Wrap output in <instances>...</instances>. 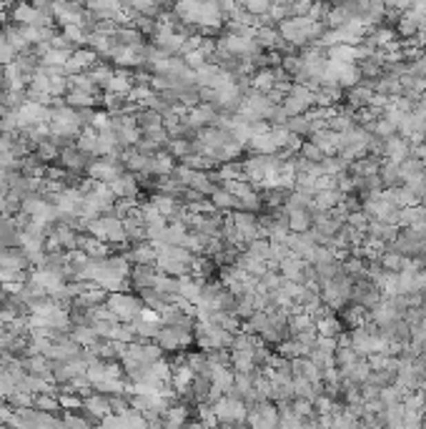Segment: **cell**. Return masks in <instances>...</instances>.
I'll return each instance as SVG.
<instances>
[{
    "label": "cell",
    "mask_w": 426,
    "mask_h": 429,
    "mask_svg": "<svg viewBox=\"0 0 426 429\" xmlns=\"http://www.w3.org/2000/svg\"><path fill=\"white\" fill-rule=\"evenodd\" d=\"M211 407L216 412V417H219V424H223V427H241V424H246L248 404L241 397L221 395Z\"/></svg>",
    "instance_id": "cell-1"
},
{
    "label": "cell",
    "mask_w": 426,
    "mask_h": 429,
    "mask_svg": "<svg viewBox=\"0 0 426 429\" xmlns=\"http://www.w3.org/2000/svg\"><path fill=\"white\" fill-rule=\"evenodd\" d=\"M193 341H196L203 352H208V349H228L231 341H234V334L226 332L223 326L213 324V321H199V319H196Z\"/></svg>",
    "instance_id": "cell-2"
},
{
    "label": "cell",
    "mask_w": 426,
    "mask_h": 429,
    "mask_svg": "<svg viewBox=\"0 0 426 429\" xmlns=\"http://www.w3.org/2000/svg\"><path fill=\"white\" fill-rule=\"evenodd\" d=\"M85 231L98 236V239H103L108 246H121V243H125L123 219H118V216H113V214H103V216L90 219Z\"/></svg>",
    "instance_id": "cell-3"
},
{
    "label": "cell",
    "mask_w": 426,
    "mask_h": 429,
    "mask_svg": "<svg viewBox=\"0 0 426 429\" xmlns=\"http://www.w3.org/2000/svg\"><path fill=\"white\" fill-rule=\"evenodd\" d=\"M351 286H354V279L346 277V274H338V277L321 281L318 297H321L323 304L331 306V309H341L346 301H351Z\"/></svg>",
    "instance_id": "cell-4"
},
{
    "label": "cell",
    "mask_w": 426,
    "mask_h": 429,
    "mask_svg": "<svg viewBox=\"0 0 426 429\" xmlns=\"http://www.w3.org/2000/svg\"><path fill=\"white\" fill-rule=\"evenodd\" d=\"M105 304L110 306V312L116 314L118 321H133L138 314L143 312V301L138 294H125V291H110L108 299H105Z\"/></svg>",
    "instance_id": "cell-5"
},
{
    "label": "cell",
    "mask_w": 426,
    "mask_h": 429,
    "mask_svg": "<svg viewBox=\"0 0 426 429\" xmlns=\"http://www.w3.org/2000/svg\"><path fill=\"white\" fill-rule=\"evenodd\" d=\"M159 346L163 352H181L186 346L193 344V329L191 326H176V324H161V332L156 337Z\"/></svg>",
    "instance_id": "cell-6"
},
{
    "label": "cell",
    "mask_w": 426,
    "mask_h": 429,
    "mask_svg": "<svg viewBox=\"0 0 426 429\" xmlns=\"http://www.w3.org/2000/svg\"><path fill=\"white\" fill-rule=\"evenodd\" d=\"M183 123H188L193 128V131H201V128H206V126H213L216 123V118H219V108L213 103H196L191 106V108H186V113H183Z\"/></svg>",
    "instance_id": "cell-7"
},
{
    "label": "cell",
    "mask_w": 426,
    "mask_h": 429,
    "mask_svg": "<svg viewBox=\"0 0 426 429\" xmlns=\"http://www.w3.org/2000/svg\"><path fill=\"white\" fill-rule=\"evenodd\" d=\"M231 219H234L236 229H239L241 243H243V246H246L248 241H254L256 236H258V216H256L254 211H243V208H239V211H231Z\"/></svg>",
    "instance_id": "cell-8"
},
{
    "label": "cell",
    "mask_w": 426,
    "mask_h": 429,
    "mask_svg": "<svg viewBox=\"0 0 426 429\" xmlns=\"http://www.w3.org/2000/svg\"><path fill=\"white\" fill-rule=\"evenodd\" d=\"M83 412L93 424H101L105 415H110V401L108 395L103 392H90L88 397H83Z\"/></svg>",
    "instance_id": "cell-9"
},
{
    "label": "cell",
    "mask_w": 426,
    "mask_h": 429,
    "mask_svg": "<svg viewBox=\"0 0 426 429\" xmlns=\"http://www.w3.org/2000/svg\"><path fill=\"white\" fill-rule=\"evenodd\" d=\"M306 266H309V261H306V259H301L298 254L289 251V254H286V257L278 261V274H281L283 279H291V281H298V284H303V277H306Z\"/></svg>",
    "instance_id": "cell-10"
},
{
    "label": "cell",
    "mask_w": 426,
    "mask_h": 429,
    "mask_svg": "<svg viewBox=\"0 0 426 429\" xmlns=\"http://www.w3.org/2000/svg\"><path fill=\"white\" fill-rule=\"evenodd\" d=\"M98 53L93 48H76L73 53H70V58H68V63L63 66L65 68V76H73V73H81V70H88L93 63L98 61Z\"/></svg>",
    "instance_id": "cell-11"
},
{
    "label": "cell",
    "mask_w": 426,
    "mask_h": 429,
    "mask_svg": "<svg viewBox=\"0 0 426 429\" xmlns=\"http://www.w3.org/2000/svg\"><path fill=\"white\" fill-rule=\"evenodd\" d=\"M406 156H412V143H409V139H404L401 133H394V136L384 139V159L386 161L401 163Z\"/></svg>",
    "instance_id": "cell-12"
},
{
    "label": "cell",
    "mask_w": 426,
    "mask_h": 429,
    "mask_svg": "<svg viewBox=\"0 0 426 429\" xmlns=\"http://www.w3.org/2000/svg\"><path fill=\"white\" fill-rule=\"evenodd\" d=\"M61 163H63V168H68V171H81V173H85V166H88L90 161L93 159H88L85 153L81 151L76 146V141L73 143H68V146H63L61 148Z\"/></svg>",
    "instance_id": "cell-13"
},
{
    "label": "cell",
    "mask_w": 426,
    "mask_h": 429,
    "mask_svg": "<svg viewBox=\"0 0 426 429\" xmlns=\"http://www.w3.org/2000/svg\"><path fill=\"white\" fill-rule=\"evenodd\" d=\"M108 186H110V191L116 194V199H136L138 196V179H136V173H131V171H123L121 176H116Z\"/></svg>",
    "instance_id": "cell-14"
},
{
    "label": "cell",
    "mask_w": 426,
    "mask_h": 429,
    "mask_svg": "<svg viewBox=\"0 0 426 429\" xmlns=\"http://www.w3.org/2000/svg\"><path fill=\"white\" fill-rule=\"evenodd\" d=\"M76 146L88 159H98L101 156V141H98V131L93 126H83V131L78 133L76 139Z\"/></svg>",
    "instance_id": "cell-15"
},
{
    "label": "cell",
    "mask_w": 426,
    "mask_h": 429,
    "mask_svg": "<svg viewBox=\"0 0 426 429\" xmlns=\"http://www.w3.org/2000/svg\"><path fill=\"white\" fill-rule=\"evenodd\" d=\"M374 98H376V90H374L372 81H361V83L351 86V90H349V103L354 106V108H366V106H372Z\"/></svg>",
    "instance_id": "cell-16"
},
{
    "label": "cell",
    "mask_w": 426,
    "mask_h": 429,
    "mask_svg": "<svg viewBox=\"0 0 426 429\" xmlns=\"http://www.w3.org/2000/svg\"><path fill=\"white\" fill-rule=\"evenodd\" d=\"M136 269H131V286L133 289H145V286H153V281H156V274H159V269H156V263H133Z\"/></svg>",
    "instance_id": "cell-17"
},
{
    "label": "cell",
    "mask_w": 426,
    "mask_h": 429,
    "mask_svg": "<svg viewBox=\"0 0 426 429\" xmlns=\"http://www.w3.org/2000/svg\"><path fill=\"white\" fill-rule=\"evenodd\" d=\"M125 257L131 259V263H156L159 249L153 241H138L131 243V251H125Z\"/></svg>",
    "instance_id": "cell-18"
},
{
    "label": "cell",
    "mask_w": 426,
    "mask_h": 429,
    "mask_svg": "<svg viewBox=\"0 0 426 429\" xmlns=\"http://www.w3.org/2000/svg\"><path fill=\"white\" fill-rule=\"evenodd\" d=\"M366 236H372V239H378V241H384V243H392L394 239L399 236V226H396V223L372 219V221H369V229H366Z\"/></svg>",
    "instance_id": "cell-19"
},
{
    "label": "cell",
    "mask_w": 426,
    "mask_h": 429,
    "mask_svg": "<svg viewBox=\"0 0 426 429\" xmlns=\"http://www.w3.org/2000/svg\"><path fill=\"white\" fill-rule=\"evenodd\" d=\"M208 201H211L213 208H216V211H221V214H228V211L239 208V199H236V196L231 194L226 186H216V188H213V194L208 196Z\"/></svg>",
    "instance_id": "cell-20"
},
{
    "label": "cell",
    "mask_w": 426,
    "mask_h": 429,
    "mask_svg": "<svg viewBox=\"0 0 426 429\" xmlns=\"http://www.w3.org/2000/svg\"><path fill=\"white\" fill-rule=\"evenodd\" d=\"M286 216H289V229L296 234H303V231L311 229L314 223V216H311V208H283Z\"/></svg>",
    "instance_id": "cell-21"
},
{
    "label": "cell",
    "mask_w": 426,
    "mask_h": 429,
    "mask_svg": "<svg viewBox=\"0 0 426 429\" xmlns=\"http://www.w3.org/2000/svg\"><path fill=\"white\" fill-rule=\"evenodd\" d=\"M173 168H176V159H173L168 151L151 153V161H148V173H153V176H168V173H173Z\"/></svg>",
    "instance_id": "cell-22"
},
{
    "label": "cell",
    "mask_w": 426,
    "mask_h": 429,
    "mask_svg": "<svg viewBox=\"0 0 426 429\" xmlns=\"http://www.w3.org/2000/svg\"><path fill=\"white\" fill-rule=\"evenodd\" d=\"M309 141H314V143L318 146L323 151V156H334V153L338 151V133L334 131V128H321V131H316L314 136H311Z\"/></svg>",
    "instance_id": "cell-23"
},
{
    "label": "cell",
    "mask_w": 426,
    "mask_h": 429,
    "mask_svg": "<svg viewBox=\"0 0 426 429\" xmlns=\"http://www.w3.org/2000/svg\"><path fill=\"white\" fill-rule=\"evenodd\" d=\"M248 151L251 153H261V156H268V153H276L278 151V143L274 141V136H271V128L263 133H256V136H251L248 139Z\"/></svg>",
    "instance_id": "cell-24"
},
{
    "label": "cell",
    "mask_w": 426,
    "mask_h": 429,
    "mask_svg": "<svg viewBox=\"0 0 426 429\" xmlns=\"http://www.w3.org/2000/svg\"><path fill=\"white\" fill-rule=\"evenodd\" d=\"M344 194L338 191V188H321L314 194V201H311V208H316V211H331V208L341 203Z\"/></svg>",
    "instance_id": "cell-25"
},
{
    "label": "cell",
    "mask_w": 426,
    "mask_h": 429,
    "mask_svg": "<svg viewBox=\"0 0 426 429\" xmlns=\"http://www.w3.org/2000/svg\"><path fill=\"white\" fill-rule=\"evenodd\" d=\"M316 329L321 337H334V339H341L344 334V321L338 317H334V312L323 314V317L316 319Z\"/></svg>",
    "instance_id": "cell-26"
},
{
    "label": "cell",
    "mask_w": 426,
    "mask_h": 429,
    "mask_svg": "<svg viewBox=\"0 0 426 429\" xmlns=\"http://www.w3.org/2000/svg\"><path fill=\"white\" fill-rule=\"evenodd\" d=\"M231 367L234 372H256L258 364L254 359V349H231Z\"/></svg>",
    "instance_id": "cell-27"
},
{
    "label": "cell",
    "mask_w": 426,
    "mask_h": 429,
    "mask_svg": "<svg viewBox=\"0 0 426 429\" xmlns=\"http://www.w3.org/2000/svg\"><path fill=\"white\" fill-rule=\"evenodd\" d=\"M65 103L70 106V108H93L96 103H101V96L98 93H88V90H68L65 93Z\"/></svg>",
    "instance_id": "cell-28"
},
{
    "label": "cell",
    "mask_w": 426,
    "mask_h": 429,
    "mask_svg": "<svg viewBox=\"0 0 426 429\" xmlns=\"http://www.w3.org/2000/svg\"><path fill=\"white\" fill-rule=\"evenodd\" d=\"M378 166H381V159H376L372 153H366L361 159L351 161L349 173H354V176H374V173H378Z\"/></svg>",
    "instance_id": "cell-29"
},
{
    "label": "cell",
    "mask_w": 426,
    "mask_h": 429,
    "mask_svg": "<svg viewBox=\"0 0 426 429\" xmlns=\"http://www.w3.org/2000/svg\"><path fill=\"white\" fill-rule=\"evenodd\" d=\"M378 179L384 183V188H396L401 186L404 181H401V171H399V163H394V161H381V166H378Z\"/></svg>",
    "instance_id": "cell-30"
},
{
    "label": "cell",
    "mask_w": 426,
    "mask_h": 429,
    "mask_svg": "<svg viewBox=\"0 0 426 429\" xmlns=\"http://www.w3.org/2000/svg\"><path fill=\"white\" fill-rule=\"evenodd\" d=\"M68 334H70V339L78 341L83 349L90 346V344H96V341L101 339V337L96 334V329H93V324H73Z\"/></svg>",
    "instance_id": "cell-31"
},
{
    "label": "cell",
    "mask_w": 426,
    "mask_h": 429,
    "mask_svg": "<svg viewBox=\"0 0 426 429\" xmlns=\"http://www.w3.org/2000/svg\"><path fill=\"white\" fill-rule=\"evenodd\" d=\"M33 153L43 161V163H53V161L61 156V146L55 143V141L45 139V141H41V143H35Z\"/></svg>",
    "instance_id": "cell-32"
},
{
    "label": "cell",
    "mask_w": 426,
    "mask_h": 429,
    "mask_svg": "<svg viewBox=\"0 0 426 429\" xmlns=\"http://www.w3.org/2000/svg\"><path fill=\"white\" fill-rule=\"evenodd\" d=\"M33 407L41 409V412H61V401H58V395L53 392H38L33 397Z\"/></svg>",
    "instance_id": "cell-33"
},
{
    "label": "cell",
    "mask_w": 426,
    "mask_h": 429,
    "mask_svg": "<svg viewBox=\"0 0 426 429\" xmlns=\"http://www.w3.org/2000/svg\"><path fill=\"white\" fill-rule=\"evenodd\" d=\"M58 401H61V409H70V412H83V397L73 389H61V395H58Z\"/></svg>",
    "instance_id": "cell-34"
},
{
    "label": "cell",
    "mask_w": 426,
    "mask_h": 429,
    "mask_svg": "<svg viewBox=\"0 0 426 429\" xmlns=\"http://www.w3.org/2000/svg\"><path fill=\"white\" fill-rule=\"evenodd\" d=\"M125 8H133L136 13L141 15H148V18H159L161 13H163V8L156 3V0H131Z\"/></svg>",
    "instance_id": "cell-35"
},
{
    "label": "cell",
    "mask_w": 426,
    "mask_h": 429,
    "mask_svg": "<svg viewBox=\"0 0 426 429\" xmlns=\"http://www.w3.org/2000/svg\"><path fill=\"white\" fill-rule=\"evenodd\" d=\"M165 151L171 153L173 159L181 161L183 156H188L193 151V139H171L165 143Z\"/></svg>",
    "instance_id": "cell-36"
},
{
    "label": "cell",
    "mask_w": 426,
    "mask_h": 429,
    "mask_svg": "<svg viewBox=\"0 0 426 429\" xmlns=\"http://www.w3.org/2000/svg\"><path fill=\"white\" fill-rule=\"evenodd\" d=\"M181 163L188 166V168H196V171H208V168H213V161L208 159V156H203V153H199V151H191L188 156H183Z\"/></svg>",
    "instance_id": "cell-37"
},
{
    "label": "cell",
    "mask_w": 426,
    "mask_h": 429,
    "mask_svg": "<svg viewBox=\"0 0 426 429\" xmlns=\"http://www.w3.org/2000/svg\"><path fill=\"white\" fill-rule=\"evenodd\" d=\"M404 259L406 257H401V254H396V251L386 249V251H381V257H378L376 261L381 263V269H386V271H401Z\"/></svg>",
    "instance_id": "cell-38"
},
{
    "label": "cell",
    "mask_w": 426,
    "mask_h": 429,
    "mask_svg": "<svg viewBox=\"0 0 426 429\" xmlns=\"http://www.w3.org/2000/svg\"><path fill=\"white\" fill-rule=\"evenodd\" d=\"M186 361H188V367L193 369V374H208V377H211L206 352H188L186 354Z\"/></svg>",
    "instance_id": "cell-39"
},
{
    "label": "cell",
    "mask_w": 426,
    "mask_h": 429,
    "mask_svg": "<svg viewBox=\"0 0 426 429\" xmlns=\"http://www.w3.org/2000/svg\"><path fill=\"white\" fill-rule=\"evenodd\" d=\"M263 206V199H261V194L256 191V188H251V191H246V194L241 196L239 199V208H243V211H258V208Z\"/></svg>",
    "instance_id": "cell-40"
},
{
    "label": "cell",
    "mask_w": 426,
    "mask_h": 429,
    "mask_svg": "<svg viewBox=\"0 0 426 429\" xmlns=\"http://www.w3.org/2000/svg\"><path fill=\"white\" fill-rule=\"evenodd\" d=\"M15 56H18V50L8 43V38L3 35V30H0V66H8V63H13Z\"/></svg>",
    "instance_id": "cell-41"
},
{
    "label": "cell",
    "mask_w": 426,
    "mask_h": 429,
    "mask_svg": "<svg viewBox=\"0 0 426 429\" xmlns=\"http://www.w3.org/2000/svg\"><path fill=\"white\" fill-rule=\"evenodd\" d=\"M63 424L65 427H90V419L88 417H78V415H73L70 409H65V415H63Z\"/></svg>",
    "instance_id": "cell-42"
},
{
    "label": "cell",
    "mask_w": 426,
    "mask_h": 429,
    "mask_svg": "<svg viewBox=\"0 0 426 429\" xmlns=\"http://www.w3.org/2000/svg\"><path fill=\"white\" fill-rule=\"evenodd\" d=\"M301 156L303 159H309V161H323V151L318 148L314 141H309V143H303L301 146Z\"/></svg>",
    "instance_id": "cell-43"
},
{
    "label": "cell",
    "mask_w": 426,
    "mask_h": 429,
    "mask_svg": "<svg viewBox=\"0 0 426 429\" xmlns=\"http://www.w3.org/2000/svg\"><path fill=\"white\" fill-rule=\"evenodd\" d=\"M73 3H78V6H88L90 0H73Z\"/></svg>",
    "instance_id": "cell-44"
},
{
    "label": "cell",
    "mask_w": 426,
    "mask_h": 429,
    "mask_svg": "<svg viewBox=\"0 0 426 429\" xmlns=\"http://www.w3.org/2000/svg\"><path fill=\"white\" fill-rule=\"evenodd\" d=\"M424 181H426V171H424Z\"/></svg>",
    "instance_id": "cell-45"
}]
</instances>
